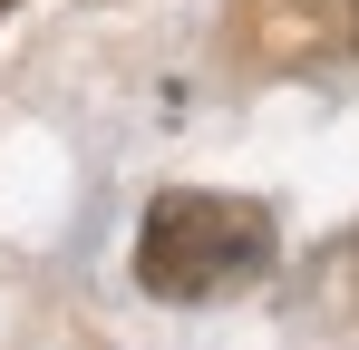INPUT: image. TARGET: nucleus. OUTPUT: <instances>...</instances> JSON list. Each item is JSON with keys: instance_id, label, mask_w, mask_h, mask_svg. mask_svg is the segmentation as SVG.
<instances>
[{"instance_id": "obj_1", "label": "nucleus", "mask_w": 359, "mask_h": 350, "mask_svg": "<svg viewBox=\"0 0 359 350\" xmlns=\"http://www.w3.org/2000/svg\"><path fill=\"white\" fill-rule=\"evenodd\" d=\"M272 263V214L252 195H156L146 224H136V283L156 302H214V292L252 283Z\"/></svg>"}, {"instance_id": "obj_3", "label": "nucleus", "mask_w": 359, "mask_h": 350, "mask_svg": "<svg viewBox=\"0 0 359 350\" xmlns=\"http://www.w3.org/2000/svg\"><path fill=\"white\" fill-rule=\"evenodd\" d=\"M350 30H359V10H350Z\"/></svg>"}, {"instance_id": "obj_2", "label": "nucleus", "mask_w": 359, "mask_h": 350, "mask_svg": "<svg viewBox=\"0 0 359 350\" xmlns=\"http://www.w3.org/2000/svg\"><path fill=\"white\" fill-rule=\"evenodd\" d=\"M0 10H20V0H0Z\"/></svg>"}]
</instances>
